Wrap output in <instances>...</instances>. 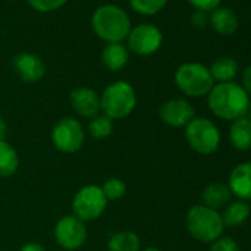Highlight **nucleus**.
Instances as JSON below:
<instances>
[{"instance_id": "1", "label": "nucleus", "mask_w": 251, "mask_h": 251, "mask_svg": "<svg viewBox=\"0 0 251 251\" xmlns=\"http://www.w3.org/2000/svg\"><path fill=\"white\" fill-rule=\"evenodd\" d=\"M250 105V96L242 86L227 81L213 86L208 93V106L211 112L223 120L242 118Z\"/></svg>"}, {"instance_id": "2", "label": "nucleus", "mask_w": 251, "mask_h": 251, "mask_svg": "<svg viewBox=\"0 0 251 251\" xmlns=\"http://www.w3.org/2000/svg\"><path fill=\"white\" fill-rule=\"evenodd\" d=\"M95 34L106 43H121L127 39L132 23L129 15L117 5H102L92 15Z\"/></svg>"}, {"instance_id": "3", "label": "nucleus", "mask_w": 251, "mask_h": 251, "mask_svg": "<svg viewBox=\"0 0 251 251\" xmlns=\"http://www.w3.org/2000/svg\"><path fill=\"white\" fill-rule=\"evenodd\" d=\"M100 98V111L108 118L114 120H123L129 117L138 103V96L133 89V86L124 80L114 81L108 84Z\"/></svg>"}, {"instance_id": "4", "label": "nucleus", "mask_w": 251, "mask_h": 251, "mask_svg": "<svg viewBox=\"0 0 251 251\" xmlns=\"http://www.w3.org/2000/svg\"><path fill=\"white\" fill-rule=\"evenodd\" d=\"M188 232L201 242H214L220 238L225 225L222 216L205 205H194L186 214Z\"/></svg>"}, {"instance_id": "5", "label": "nucleus", "mask_w": 251, "mask_h": 251, "mask_svg": "<svg viewBox=\"0 0 251 251\" xmlns=\"http://www.w3.org/2000/svg\"><path fill=\"white\" fill-rule=\"evenodd\" d=\"M175 83L183 95L191 98L205 96L214 86L210 70L200 62L182 64L175 73Z\"/></svg>"}, {"instance_id": "6", "label": "nucleus", "mask_w": 251, "mask_h": 251, "mask_svg": "<svg viewBox=\"0 0 251 251\" xmlns=\"http://www.w3.org/2000/svg\"><path fill=\"white\" fill-rule=\"evenodd\" d=\"M188 145L201 155H210L220 145V133L216 124L204 117H195L185 129Z\"/></svg>"}, {"instance_id": "7", "label": "nucleus", "mask_w": 251, "mask_h": 251, "mask_svg": "<svg viewBox=\"0 0 251 251\" xmlns=\"http://www.w3.org/2000/svg\"><path fill=\"white\" fill-rule=\"evenodd\" d=\"M106 205H108V200L105 198L102 188L98 185L81 186L75 192L71 202L73 214L80 220H83L84 223L99 219L106 210Z\"/></svg>"}, {"instance_id": "8", "label": "nucleus", "mask_w": 251, "mask_h": 251, "mask_svg": "<svg viewBox=\"0 0 251 251\" xmlns=\"http://www.w3.org/2000/svg\"><path fill=\"white\" fill-rule=\"evenodd\" d=\"M50 139L53 147L62 154H74L81 150L86 139L83 124L74 117H64L53 126Z\"/></svg>"}, {"instance_id": "9", "label": "nucleus", "mask_w": 251, "mask_h": 251, "mask_svg": "<svg viewBox=\"0 0 251 251\" xmlns=\"http://www.w3.org/2000/svg\"><path fill=\"white\" fill-rule=\"evenodd\" d=\"M53 238L61 248L67 251H75L87 241L86 223L74 214H67L56 222L53 227Z\"/></svg>"}, {"instance_id": "10", "label": "nucleus", "mask_w": 251, "mask_h": 251, "mask_svg": "<svg viewBox=\"0 0 251 251\" xmlns=\"http://www.w3.org/2000/svg\"><path fill=\"white\" fill-rule=\"evenodd\" d=\"M129 52L139 56H150L155 53L163 45V33L154 24H139L132 28L127 36Z\"/></svg>"}, {"instance_id": "11", "label": "nucleus", "mask_w": 251, "mask_h": 251, "mask_svg": "<svg viewBox=\"0 0 251 251\" xmlns=\"http://www.w3.org/2000/svg\"><path fill=\"white\" fill-rule=\"evenodd\" d=\"M158 117L170 127H186L195 118V111L185 99H169L160 106Z\"/></svg>"}, {"instance_id": "12", "label": "nucleus", "mask_w": 251, "mask_h": 251, "mask_svg": "<svg viewBox=\"0 0 251 251\" xmlns=\"http://www.w3.org/2000/svg\"><path fill=\"white\" fill-rule=\"evenodd\" d=\"M70 103L75 114H78L83 118H93L100 111V98L96 93V90L81 86L75 87L70 93Z\"/></svg>"}, {"instance_id": "13", "label": "nucleus", "mask_w": 251, "mask_h": 251, "mask_svg": "<svg viewBox=\"0 0 251 251\" xmlns=\"http://www.w3.org/2000/svg\"><path fill=\"white\" fill-rule=\"evenodd\" d=\"M14 70L23 81L36 83L40 81L46 74V65L43 59L34 53L23 52L18 53L12 61Z\"/></svg>"}, {"instance_id": "14", "label": "nucleus", "mask_w": 251, "mask_h": 251, "mask_svg": "<svg viewBox=\"0 0 251 251\" xmlns=\"http://www.w3.org/2000/svg\"><path fill=\"white\" fill-rule=\"evenodd\" d=\"M229 189L233 195L244 200H251V163L238 164L229 176Z\"/></svg>"}, {"instance_id": "15", "label": "nucleus", "mask_w": 251, "mask_h": 251, "mask_svg": "<svg viewBox=\"0 0 251 251\" xmlns=\"http://www.w3.org/2000/svg\"><path fill=\"white\" fill-rule=\"evenodd\" d=\"M129 49L121 43H106L102 50L100 61L109 71H120L129 62Z\"/></svg>"}, {"instance_id": "16", "label": "nucleus", "mask_w": 251, "mask_h": 251, "mask_svg": "<svg viewBox=\"0 0 251 251\" xmlns=\"http://www.w3.org/2000/svg\"><path fill=\"white\" fill-rule=\"evenodd\" d=\"M208 23L211 28L222 36H230L238 30V17L229 8H216L211 11Z\"/></svg>"}, {"instance_id": "17", "label": "nucleus", "mask_w": 251, "mask_h": 251, "mask_svg": "<svg viewBox=\"0 0 251 251\" xmlns=\"http://www.w3.org/2000/svg\"><path fill=\"white\" fill-rule=\"evenodd\" d=\"M232 192L227 185L225 183H210L208 186L204 188L202 191V205L211 208V210H219L222 207H226L230 202Z\"/></svg>"}, {"instance_id": "18", "label": "nucleus", "mask_w": 251, "mask_h": 251, "mask_svg": "<svg viewBox=\"0 0 251 251\" xmlns=\"http://www.w3.org/2000/svg\"><path fill=\"white\" fill-rule=\"evenodd\" d=\"M229 139L238 151L251 150V121L244 117L235 120L229 129Z\"/></svg>"}, {"instance_id": "19", "label": "nucleus", "mask_w": 251, "mask_h": 251, "mask_svg": "<svg viewBox=\"0 0 251 251\" xmlns=\"http://www.w3.org/2000/svg\"><path fill=\"white\" fill-rule=\"evenodd\" d=\"M108 251H139L141 250V238L136 232L121 230L109 235L106 242Z\"/></svg>"}, {"instance_id": "20", "label": "nucleus", "mask_w": 251, "mask_h": 251, "mask_svg": "<svg viewBox=\"0 0 251 251\" xmlns=\"http://www.w3.org/2000/svg\"><path fill=\"white\" fill-rule=\"evenodd\" d=\"M20 157L17 150L8 142L0 141V177H11L18 172Z\"/></svg>"}, {"instance_id": "21", "label": "nucleus", "mask_w": 251, "mask_h": 251, "mask_svg": "<svg viewBox=\"0 0 251 251\" xmlns=\"http://www.w3.org/2000/svg\"><path fill=\"white\" fill-rule=\"evenodd\" d=\"M222 216V220H223V225L225 226H229V227H238L241 226L250 216V207L247 202L244 201H233L230 204L226 205L223 214Z\"/></svg>"}, {"instance_id": "22", "label": "nucleus", "mask_w": 251, "mask_h": 251, "mask_svg": "<svg viewBox=\"0 0 251 251\" xmlns=\"http://www.w3.org/2000/svg\"><path fill=\"white\" fill-rule=\"evenodd\" d=\"M238 73V64L235 59L223 56L216 59L210 67V74L213 80H217L219 83H227L230 81Z\"/></svg>"}, {"instance_id": "23", "label": "nucleus", "mask_w": 251, "mask_h": 251, "mask_svg": "<svg viewBox=\"0 0 251 251\" xmlns=\"http://www.w3.org/2000/svg\"><path fill=\"white\" fill-rule=\"evenodd\" d=\"M87 132L96 141L106 139L114 132V121L103 114H98L96 117L90 118L89 126H87Z\"/></svg>"}, {"instance_id": "24", "label": "nucleus", "mask_w": 251, "mask_h": 251, "mask_svg": "<svg viewBox=\"0 0 251 251\" xmlns=\"http://www.w3.org/2000/svg\"><path fill=\"white\" fill-rule=\"evenodd\" d=\"M100 188H102V192H103V195H105V198L108 201L120 200V198H123L126 195V192H127V186H126L124 180H121L118 177L106 179Z\"/></svg>"}, {"instance_id": "25", "label": "nucleus", "mask_w": 251, "mask_h": 251, "mask_svg": "<svg viewBox=\"0 0 251 251\" xmlns=\"http://www.w3.org/2000/svg\"><path fill=\"white\" fill-rule=\"evenodd\" d=\"M169 0H129L133 11L141 15H155L158 14Z\"/></svg>"}, {"instance_id": "26", "label": "nucleus", "mask_w": 251, "mask_h": 251, "mask_svg": "<svg viewBox=\"0 0 251 251\" xmlns=\"http://www.w3.org/2000/svg\"><path fill=\"white\" fill-rule=\"evenodd\" d=\"M27 2L34 11L42 14H49L62 8L68 0H27Z\"/></svg>"}, {"instance_id": "27", "label": "nucleus", "mask_w": 251, "mask_h": 251, "mask_svg": "<svg viewBox=\"0 0 251 251\" xmlns=\"http://www.w3.org/2000/svg\"><path fill=\"white\" fill-rule=\"evenodd\" d=\"M210 251H241L239 245L232 238H219L213 242Z\"/></svg>"}, {"instance_id": "28", "label": "nucleus", "mask_w": 251, "mask_h": 251, "mask_svg": "<svg viewBox=\"0 0 251 251\" xmlns=\"http://www.w3.org/2000/svg\"><path fill=\"white\" fill-rule=\"evenodd\" d=\"M188 2L195 8V11L211 12L216 8H219L222 0H188Z\"/></svg>"}, {"instance_id": "29", "label": "nucleus", "mask_w": 251, "mask_h": 251, "mask_svg": "<svg viewBox=\"0 0 251 251\" xmlns=\"http://www.w3.org/2000/svg\"><path fill=\"white\" fill-rule=\"evenodd\" d=\"M191 24L195 28H204L208 24V15L202 11H194L191 15Z\"/></svg>"}, {"instance_id": "30", "label": "nucleus", "mask_w": 251, "mask_h": 251, "mask_svg": "<svg viewBox=\"0 0 251 251\" xmlns=\"http://www.w3.org/2000/svg\"><path fill=\"white\" fill-rule=\"evenodd\" d=\"M242 89L247 92V95H251V65H248L242 73Z\"/></svg>"}, {"instance_id": "31", "label": "nucleus", "mask_w": 251, "mask_h": 251, "mask_svg": "<svg viewBox=\"0 0 251 251\" xmlns=\"http://www.w3.org/2000/svg\"><path fill=\"white\" fill-rule=\"evenodd\" d=\"M20 251H46V248L39 242H27L21 247Z\"/></svg>"}, {"instance_id": "32", "label": "nucleus", "mask_w": 251, "mask_h": 251, "mask_svg": "<svg viewBox=\"0 0 251 251\" xmlns=\"http://www.w3.org/2000/svg\"><path fill=\"white\" fill-rule=\"evenodd\" d=\"M6 136H8V123L0 115V141H6Z\"/></svg>"}, {"instance_id": "33", "label": "nucleus", "mask_w": 251, "mask_h": 251, "mask_svg": "<svg viewBox=\"0 0 251 251\" xmlns=\"http://www.w3.org/2000/svg\"><path fill=\"white\" fill-rule=\"evenodd\" d=\"M244 118H247L248 121H251V102H250V105H248V108H247V112H245Z\"/></svg>"}, {"instance_id": "34", "label": "nucleus", "mask_w": 251, "mask_h": 251, "mask_svg": "<svg viewBox=\"0 0 251 251\" xmlns=\"http://www.w3.org/2000/svg\"><path fill=\"white\" fill-rule=\"evenodd\" d=\"M139 251H161V250H158L155 247H145V248H141Z\"/></svg>"}]
</instances>
